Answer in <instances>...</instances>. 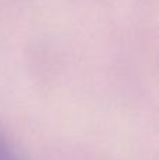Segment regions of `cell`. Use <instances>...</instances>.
<instances>
[{"label":"cell","instance_id":"obj_1","mask_svg":"<svg viewBox=\"0 0 159 160\" xmlns=\"http://www.w3.org/2000/svg\"><path fill=\"white\" fill-rule=\"evenodd\" d=\"M0 160H18L3 133H0Z\"/></svg>","mask_w":159,"mask_h":160}]
</instances>
